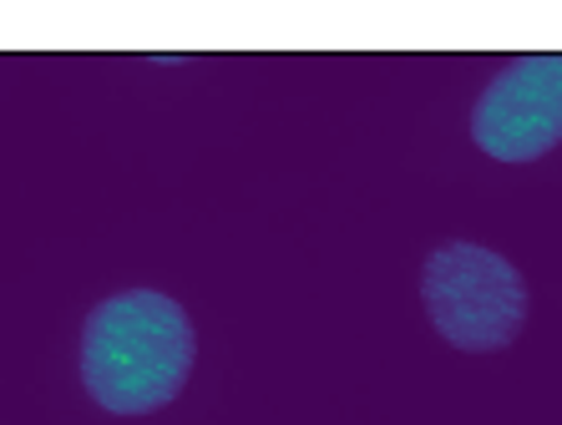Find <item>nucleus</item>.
I'll use <instances>...</instances> for the list:
<instances>
[{
	"mask_svg": "<svg viewBox=\"0 0 562 425\" xmlns=\"http://www.w3.org/2000/svg\"><path fill=\"white\" fill-rule=\"evenodd\" d=\"M471 142L497 163H537L562 142V52L517 56L471 107Z\"/></svg>",
	"mask_w": 562,
	"mask_h": 425,
	"instance_id": "7ed1b4c3",
	"label": "nucleus"
},
{
	"mask_svg": "<svg viewBox=\"0 0 562 425\" xmlns=\"http://www.w3.org/2000/svg\"><path fill=\"white\" fill-rule=\"evenodd\" d=\"M193 324L157 289L102 299L81 329V385L112 415H153L183 395L193 374Z\"/></svg>",
	"mask_w": 562,
	"mask_h": 425,
	"instance_id": "f257e3e1",
	"label": "nucleus"
},
{
	"mask_svg": "<svg viewBox=\"0 0 562 425\" xmlns=\"http://www.w3.org/2000/svg\"><path fill=\"white\" fill-rule=\"evenodd\" d=\"M420 304L431 329L467 355H497L527 324V279L522 269L486 244H441L420 269Z\"/></svg>",
	"mask_w": 562,
	"mask_h": 425,
	"instance_id": "f03ea898",
	"label": "nucleus"
}]
</instances>
